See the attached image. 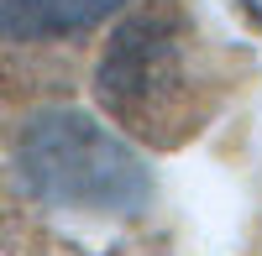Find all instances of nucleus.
Masks as SVG:
<instances>
[{"instance_id":"1","label":"nucleus","mask_w":262,"mask_h":256,"mask_svg":"<svg viewBox=\"0 0 262 256\" xmlns=\"http://www.w3.org/2000/svg\"><path fill=\"white\" fill-rule=\"evenodd\" d=\"M95 94L116 125L152 146H179L210 110L200 32L179 0H147L111 32L95 68Z\"/></svg>"},{"instance_id":"2","label":"nucleus","mask_w":262,"mask_h":256,"mask_svg":"<svg viewBox=\"0 0 262 256\" xmlns=\"http://www.w3.org/2000/svg\"><path fill=\"white\" fill-rule=\"evenodd\" d=\"M16 178L21 188L69 215L131 220L152 204V167L116 125L79 105L37 110L16 136Z\"/></svg>"},{"instance_id":"4","label":"nucleus","mask_w":262,"mask_h":256,"mask_svg":"<svg viewBox=\"0 0 262 256\" xmlns=\"http://www.w3.org/2000/svg\"><path fill=\"white\" fill-rule=\"evenodd\" d=\"M236 6H242V16L252 21V27L262 32V0H236Z\"/></svg>"},{"instance_id":"3","label":"nucleus","mask_w":262,"mask_h":256,"mask_svg":"<svg viewBox=\"0 0 262 256\" xmlns=\"http://www.w3.org/2000/svg\"><path fill=\"white\" fill-rule=\"evenodd\" d=\"M131 0H0V37L6 42H63L95 32Z\"/></svg>"}]
</instances>
